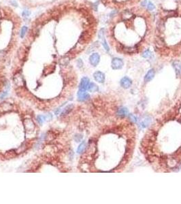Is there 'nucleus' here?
Listing matches in <instances>:
<instances>
[{"label": "nucleus", "mask_w": 181, "mask_h": 204, "mask_svg": "<svg viewBox=\"0 0 181 204\" xmlns=\"http://www.w3.org/2000/svg\"><path fill=\"white\" fill-rule=\"evenodd\" d=\"M124 63L120 58H114L112 61V67L114 70H120L123 67Z\"/></svg>", "instance_id": "nucleus-1"}, {"label": "nucleus", "mask_w": 181, "mask_h": 204, "mask_svg": "<svg viewBox=\"0 0 181 204\" xmlns=\"http://www.w3.org/2000/svg\"><path fill=\"white\" fill-rule=\"evenodd\" d=\"M24 127L26 131L31 132L35 129V124L31 119H26L24 121Z\"/></svg>", "instance_id": "nucleus-2"}, {"label": "nucleus", "mask_w": 181, "mask_h": 204, "mask_svg": "<svg viewBox=\"0 0 181 204\" xmlns=\"http://www.w3.org/2000/svg\"><path fill=\"white\" fill-rule=\"evenodd\" d=\"M77 96H78V99L80 101H87L90 97L89 94L87 93L85 91H83V90H79V91L78 92V94H77Z\"/></svg>", "instance_id": "nucleus-3"}, {"label": "nucleus", "mask_w": 181, "mask_h": 204, "mask_svg": "<svg viewBox=\"0 0 181 204\" xmlns=\"http://www.w3.org/2000/svg\"><path fill=\"white\" fill-rule=\"evenodd\" d=\"M100 55L98 53H93L90 56V63L94 67L97 65L98 63H100Z\"/></svg>", "instance_id": "nucleus-4"}, {"label": "nucleus", "mask_w": 181, "mask_h": 204, "mask_svg": "<svg viewBox=\"0 0 181 204\" xmlns=\"http://www.w3.org/2000/svg\"><path fill=\"white\" fill-rule=\"evenodd\" d=\"M13 108V106L10 103L4 102L0 104V112L2 113L8 112L9 111L12 110Z\"/></svg>", "instance_id": "nucleus-5"}, {"label": "nucleus", "mask_w": 181, "mask_h": 204, "mask_svg": "<svg viewBox=\"0 0 181 204\" xmlns=\"http://www.w3.org/2000/svg\"><path fill=\"white\" fill-rule=\"evenodd\" d=\"M93 78L97 82L104 83L105 81V75L102 72L97 71L93 74Z\"/></svg>", "instance_id": "nucleus-6"}, {"label": "nucleus", "mask_w": 181, "mask_h": 204, "mask_svg": "<svg viewBox=\"0 0 181 204\" xmlns=\"http://www.w3.org/2000/svg\"><path fill=\"white\" fill-rule=\"evenodd\" d=\"M90 80L87 77H84L81 79L80 84V90H83V91H86L87 89L88 86L89 84Z\"/></svg>", "instance_id": "nucleus-7"}, {"label": "nucleus", "mask_w": 181, "mask_h": 204, "mask_svg": "<svg viewBox=\"0 0 181 204\" xmlns=\"http://www.w3.org/2000/svg\"><path fill=\"white\" fill-rule=\"evenodd\" d=\"M121 85L124 89H129L132 84V81L128 77H124L121 80Z\"/></svg>", "instance_id": "nucleus-8"}, {"label": "nucleus", "mask_w": 181, "mask_h": 204, "mask_svg": "<svg viewBox=\"0 0 181 204\" xmlns=\"http://www.w3.org/2000/svg\"><path fill=\"white\" fill-rule=\"evenodd\" d=\"M172 65L174 68L177 76H181V62L179 61H175L173 62Z\"/></svg>", "instance_id": "nucleus-9"}, {"label": "nucleus", "mask_w": 181, "mask_h": 204, "mask_svg": "<svg viewBox=\"0 0 181 204\" xmlns=\"http://www.w3.org/2000/svg\"><path fill=\"white\" fill-rule=\"evenodd\" d=\"M155 74V70H154L153 69L150 70L147 72V74H146V76H145L144 77L145 82H150V81L152 79L154 78Z\"/></svg>", "instance_id": "nucleus-10"}, {"label": "nucleus", "mask_w": 181, "mask_h": 204, "mask_svg": "<svg viewBox=\"0 0 181 204\" xmlns=\"http://www.w3.org/2000/svg\"><path fill=\"white\" fill-rule=\"evenodd\" d=\"M87 90L91 93H95L98 91V87L95 84V83H89L88 86Z\"/></svg>", "instance_id": "nucleus-11"}, {"label": "nucleus", "mask_w": 181, "mask_h": 204, "mask_svg": "<svg viewBox=\"0 0 181 204\" xmlns=\"http://www.w3.org/2000/svg\"><path fill=\"white\" fill-rule=\"evenodd\" d=\"M123 50L127 53H134L137 50L136 47H123Z\"/></svg>", "instance_id": "nucleus-12"}, {"label": "nucleus", "mask_w": 181, "mask_h": 204, "mask_svg": "<svg viewBox=\"0 0 181 204\" xmlns=\"http://www.w3.org/2000/svg\"><path fill=\"white\" fill-rule=\"evenodd\" d=\"M117 114L119 116L121 117L125 116L126 115L128 114L127 109L125 108H121L119 109V110H118L117 112Z\"/></svg>", "instance_id": "nucleus-13"}, {"label": "nucleus", "mask_w": 181, "mask_h": 204, "mask_svg": "<svg viewBox=\"0 0 181 204\" xmlns=\"http://www.w3.org/2000/svg\"><path fill=\"white\" fill-rule=\"evenodd\" d=\"M151 123V118H149V117H147V118H146L145 119H144L141 122L140 125H141V126H142V127L145 128V127H146L147 126L149 125Z\"/></svg>", "instance_id": "nucleus-14"}, {"label": "nucleus", "mask_w": 181, "mask_h": 204, "mask_svg": "<svg viewBox=\"0 0 181 204\" xmlns=\"http://www.w3.org/2000/svg\"><path fill=\"white\" fill-rule=\"evenodd\" d=\"M86 146H86V143L85 142L81 143L79 145L78 149H77V152L79 153V154L83 152L84 151H85V150L86 149Z\"/></svg>", "instance_id": "nucleus-15"}, {"label": "nucleus", "mask_w": 181, "mask_h": 204, "mask_svg": "<svg viewBox=\"0 0 181 204\" xmlns=\"http://www.w3.org/2000/svg\"><path fill=\"white\" fill-rule=\"evenodd\" d=\"M73 108V105H69V106H68L67 107H65V108H64L63 111L62 112L61 114L63 115V116H64V115H66L67 114H68L70 112L71 110H72V109Z\"/></svg>", "instance_id": "nucleus-16"}, {"label": "nucleus", "mask_w": 181, "mask_h": 204, "mask_svg": "<svg viewBox=\"0 0 181 204\" xmlns=\"http://www.w3.org/2000/svg\"><path fill=\"white\" fill-rule=\"evenodd\" d=\"M28 27L27 26H23V27L21 28V33H20V36L21 38H23L24 36H25L26 33L27 31Z\"/></svg>", "instance_id": "nucleus-17"}, {"label": "nucleus", "mask_w": 181, "mask_h": 204, "mask_svg": "<svg viewBox=\"0 0 181 204\" xmlns=\"http://www.w3.org/2000/svg\"><path fill=\"white\" fill-rule=\"evenodd\" d=\"M165 27V26H164V23L163 22V21H162V20H159L157 23V28L159 29L160 31L162 32L164 29H165V27Z\"/></svg>", "instance_id": "nucleus-18"}, {"label": "nucleus", "mask_w": 181, "mask_h": 204, "mask_svg": "<svg viewBox=\"0 0 181 204\" xmlns=\"http://www.w3.org/2000/svg\"><path fill=\"white\" fill-rule=\"evenodd\" d=\"M37 119H38V121L40 125H42L44 121H46V117L43 115H39L37 117Z\"/></svg>", "instance_id": "nucleus-19"}, {"label": "nucleus", "mask_w": 181, "mask_h": 204, "mask_svg": "<svg viewBox=\"0 0 181 204\" xmlns=\"http://www.w3.org/2000/svg\"><path fill=\"white\" fill-rule=\"evenodd\" d=\"M152 56V53L150 50H146L143 53L142 57L144 58H150Z\"/></svg>", "instance_id": "nucleus-20"}, {"label": "nucleus", "mask_w": 181, "mask_h": 204, "mask_svg": "<svg viewBox=\"0 0 181 204\" xmlns=\"http://www.w3.org/2000/svg\"><path fill=\"white\" fill-rule=\"evenodd\" d=\"M101 40L102 41V45H103V46H104V48L105 50H106V51H109V50H110V48H109L108 45V44H107L106 40H105L104 38L102 39Z\"/></svg>", "instance_id": "nucleus-21"}, {"label": "nucleus", "mask_w": 181, "mask_h": 204, "mask_svg": "<svg viewBox=\"0 0 181 204\" xmlns=\"http://www.w3.org/2000/svg\"><path fill=\"white\" fill-rule=\"evenodd\" d=\"M146 6H147V8H148V10L150 11L153 10L155 8V6H154L152 2H149L147 3Z\"/></svg>", "instance_id": "nucleus-22"}, {"label": "nucleus", "mask_w": 181, "mask_h": 204, "mask_svg": "<svg viewBox=\"0 0 181 204\" xmlns=\"http://www.w3.org/2000/svg\"><path fill=\"white\" fill-rule=\"evenodd\" d=\"M31 14V12L29 10H25L22 12V16L25 18H27L29 17Z\"/></svg>", "instance_id": "nucleus-23"}, {"label": "nucleus", "mask_w": 181, "mask_h": 204, "mask_svg": "<svg viewBox=\"0 0 181 204\" xmlns=\"http://www.w3.org/2000/svg\"><path fill=\"white\" fill-rule=\"evenodd\" d=\"M104 32H105L104 29H100V32H99L98 37H99V38L100 39V40H102V39L104 38Z\"/></svg>", "instance_id": "nucleus-24"}, {"label": "nucleus", "mask_w": 181, "mask_h": 204, "mask_svg": "<svg viewBox=\"0 0 181 204\" xmlns=\"http://www.w3.org/2000/svg\"><path fill=\"white\" fill-rule=\"evenodd\" d=\"M167 16L168 17H172V16H176V12L174 11H170V12H168V14Z\"/></svg>", "instance_id": "nucleus-25"}, {"label": "nucleus", "mask_w": 181, "mask_h": 204, "mask_svg": "<svg viewBox=\"0 0 181 204\" xmlns=\"http://www.w3.org/2000/svg\"><path fill=\"white\" fill-rule=\"evenodd\" d=\"M129 118L130 120H131L132 122H134H134H136V118L134 115L132 114L129 115Z\"/></svg>", "instance_id": "nucleus-26"}, {"label": "nucleus", "mask_w": 181, "mask_h": 204, "mask_svg": "<svg viewBox=\"0 0 181 204\" xmlns=\"http://www.w3.org/2000/svg\"><path fill=\"white\" fill-rule=\"evenodd\" d=\"M7 95H8V92L7 91L4 92V93H3L0 95V99H4V98Z\"/></svg>", "instance_id": "nucleus-27"}, {"label": "nucleus", "mask_w": 181, "mask_h": 204, "mask_svg": "<svg viewBox=\"0 0 181 204\" xmlns=\"http://www.w3.org/2000/svg\"><path fill=\"white\" fill-rule=\"evenodd\" d=\"M10 3H11V4L13 6H16V7L18 6L17 3L16 2V1H12V2H11Z\"/></svg>", "instance_id": "nucleus-28"}, {"label": "nucleus", "mask_w": 181, "mask_h": 204, "mask_svg": "<svg viewBox=\"0 0 181 204\" xmlns=\"http://www.w3.org/2000/svg\"><path fill=\"white\" fill-rule=\"evenodd\" d=\"M147 3H148V2H147L146 0H145V1H144V2L142 3V6H146L147 4Z\"/></svg>", "instance_id": "nucleus-29"}, {"label": "nucleus", "mask_w": 181, "mask_h": 204, "mask_svg": "<svg viewBox=\"0 0 181 204\" xmlns=\"http://www.w3.org/2000/svg\"><path fill=\"white\" fill-rule=\"evenodd\" d=\"M2 18V14H1V11H0V19Z\"/></svg>", "instance_id": "nucleus-30"}]
</instances>
